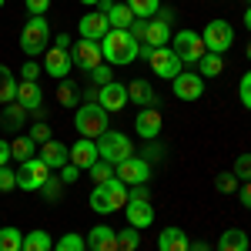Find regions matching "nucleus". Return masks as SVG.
I'll use <instances>...</instances> for the list:
<instances>
[{
    "mask_svg": "<svg viewBox=\"0 0 251 251\" xmlns=\"http://www.w3.org/2000/svg\"><path fill=\"white\" fill-rule=\"evenodd\" d=\"M114 174L127 184V188H134V184H148V177H151V164L144 161V157H127V161H121L114 164Z\"/></svg>",
    "mask_w": 251,
    "mask_h": 251,
    "instance_id": "10",
    "label": "nucleus"
},
{
    "mask_svg": "<svg viewBox=\"0 0 251 251\" xmlns=\"http://www.w3.org/2000/svg\"><path fill=\"white\" fill-rule=\"evenodd\" d=\"M198 71H201V77H218L225 71V60H221V54H204L198 60Z\"/></svg>",
    "mask_w": 251,
    "mask_h": 251,
    "instance_id": "33",
    "label": "nucleus"
},
{
    "mask_svg": "<svg viewBox=\"0 0 251 251\" xmlns=\"http://www.w3.org/2000/svg\"><path fill=\"white\" fill-rule=\"evenodd\" d=\"M97 154H100V161H107V164H121V161H127V157L134 154L131 137L121 134V131H104V134L97 137Z\"/></svg>",
    "mask_w": 251,
    "mask_h": 251,
    "instance_id": "5",
    "label": "nucleus"
},
{
    "mask_svg": "<svg viewBox=\"0 0 251 251\" xmlns=\"http://www.w3.org/2000/svg\"><path fill=\"white\" fill-rule=\"evenodd\" d=\"M71 50L67 47H47L44 50V71L50 74V77H57V80H64L67 74H71Z\"/></svg>",
    "mask_w": 251,
    "mask_h": 251,
    "instance_id": "14",
    "label": "nucleus"
},
{
    "mask_svg": "<svg viewBox=\"0 0 251 251\" xmlns=\"http://www.w3.org/2000/svg\"><path fill=\"white\" fill-rule=\"evenodd\" d=\"M71 64L80 67L84 74H91L97 64H104V54H100V40H84L80 37L74 47H71Z\"/></svg>",
    "mask_w": 251,
    "mask_h": 251,
    "instance_id": "9",
    "label": "nucleus"
},
{
    "mask_svg": "<svg viewBox=\"0 0 251 251\" xmlns=\"http://www.w3.org/2000/svg\"><path fill=\"white\" fill-rule=\"evenodd\" d=\"M188 248H191V241L181 228H164L157 234V251H188Z\"/></svg>",
    "mask_w": 251,
    "mask_h": 251,
    "instance_id": "23",
    "label": "nucleus"
},
{
    "mask_svg": "<svg viewBox=\"0 0 251 251\" xmlns=\"http://www.w3.org/2000/svg\"><path fill=\"white\" fill-rule=\"evenodd\" d=\"M218 251H248V234L241 228H228L218 238Z\"/></svg>",
    "mask_w": 251,
    "mask_h": 251,
    "instance_id": "27",
    "label": "nucleus"
},
{
    "mask_svg": "<svg viewBox=\"0 0 251 251\" xmlns=\"http://www.w3.org/2000/svg\"><path fill=\"white\" fill-rule=\"evenodd\" d=\"M191 251H211V248H208V245H201V241H198V245H191Z\"/></svg>",
    "mask_w": 251,
    "mask_h": 251,
    "instance_id": "53",
    "label": "nucleus"
},
{
    "mask_svg": "<svg viewBox=\"0 0 251 251\" xmlns=\"http://www.w3.org/2000/svg\"><path fill=\"white\" fill-rule=\"evenodd\" d=\"M107 30H111V27H107V17H104L100 10L80 17V37H84V40H100Z\"/></svg>",
    "mask_w": 251,
    "mask_h": 251,
    "instance_id": "22",
    "label": "nucleus"
},
{
    "mask_svg": "<svg viewBox=\"0 0 251 251\" xmlns=\"http://www.w3.org/2000/svg\"><path fill=\"white\" fill-rule=\"evenodd\" d=\"M127 194H131V188L114 174L111 181L94 184V191H91V198H87V204H91V211H97V214H114V211H124Z\"/></svg>",
    "mask_w": 251,
    "mask_h": 251,
    "instance_id": "1",
    "label": "nucleus"
},
{
    "mask_svg": "<svg viewBox=\"0 0 251 251\" xmlns=\"http://www.w3.org/2000/svg\"><path fill=\"white\" fill-rule=\"evenodd\" d=\"M40 100H44V91H40L37 80H17V97H14V104H20V107L30 111V114H37Z\"/></svg>",
    "mask_w": 251,
    "mask_h": 251,
    "instance_id": "17",
    "label": "nucleus"
},
{
    "mask_svg": "<svg viewBox=\"0 0 251 251\" xmlns=\"http://www.w3.org/2000/svg\"><path fill=\"white\" fill-rule=\"evenodd\" d=\"M47 177H50V168H47L40 157H30V161H24V164H20L17 188H20V191H40Z\"/></svg>",
    "mask_w": 251,
    "mask_h": 251,
    "instance_id": "8",
    "label": "nucleus"
},
{
    "mask_svg": "<svg viewBox=\"0 0 251 251\" xmlns=\"http://www.w3.org/2000/svg\"><path fill=\"white\" fill-rule=\"evenodd\" d=\"M7 161H10V141H3V137H0V168H3Z\"/></svg>",
    "mask_w": 251,
    "mask_h": 251,
    "instance_id": "50",
    "label": "nucleus"
},
{
    "mask_svg": "<svg viewBox=\"0 0 251 251\" xmlns=\"http://www.w3.org/2000/svg\"><path fill=\"white\" fill-rule=\"evenodd\" d=\"M87 251H117V231L107 228V225H97L87 231Z\"/></svg>",
    "mask_w": 251,
    "mask_h": 251,
    "instance_id": "20",
    "label": "nucleus"
},
{
    "mask_svg": "<svg viewBox=\"0 0 251 251\" xmlns=\"http://www.w3.org/2000/svg\"><path fill=\"white\" fill-rule=\"evenodd\" d=\"M141 154H144V161H148V164H154V161H161V157H164V148H161V144H154V141H148Z\"/></svg>",
    "mask_w": 251,
    "mask_h": 251,
    "instance_id": "43",
    "label": "nucleus"
},
{
    "mask_svg": "<svg viewBox=\"0 0 251 251\" xmlns=\"http://www.w3.org/2000/svg\"><path fill=\"white\" fill-rule=\"evenodd\" d=\"M234 177L238 181H251V154H238V161H234Z\"/></svg>",
    "mask_w": 251,
    "mask_h": 251,
    "instance_id": "39",
    "label": "nucleus"
},
{
    "mask_svg": "<svg viewBox=\"0 0 251 251\" xmlns=\"http://www.w3.org/2000/svg\"><path fill=\"white\" fill-rule=\"evenodd\" d=\"M188 251H191V248H188Z\"/></svg>",
    "mask_w": 251,
    "mask_h": 251,
    "instance_id": "58",
    "label": "nucleus"
},
{
    "mask_svg": "<svg viewBox=\"0 0 251 251\" xmlns=\"http://www.w3.org/2000/svg\"><path fill=\"white\" fill-rule=\"evenodd\" d=\"M214 188L221 194H234L238 191V177H234V171H221L218 177H214Z\"/></svg>",
    "mask_w": 251,
    "mask_h": 251,
    "instance_id": "37",
    "label": "nucleus"
},
{
    "mask_svg": "<svg viewBox=\"0 0 251 251\" xmlns=\"http://www.w3.org/2000/svg\"><path fill=\"white\" fill-rule=\"evenodd\" d=\"M248 60H251V44H248Z\"/></svg>",
    "mask_w": 251,
    "mask_h": 251,
    "instance_id": "56",
    "label": "nucleus"
},
{
    "mask_svg": "<svg viewBox=\"0 0 251 251\" xmlns=\"http://www.w3.org/2000/svg\"><path fill=\"white\" fill-rule=\"evenodd\" d=\"M104 17H107V27L111 30H131V24H134V14H131L127 3H111V10Z\"/></svg>",
    "mask_w": 251,
    "mask_h": 251,
    "instance_id": "25",
    "label": "nucleus"
},
{
    "mask_svg": "<svg viewBox=\"0 0 251 251\" xmlns=\"http://www.w3.org/2000/svg\"><path fill=\"white\" fill-rule=\"evenodd\" d=\"M77 177H80V168H77V164H64V168H60V181H64V184H74Z\"/></svg>",
    "mask_w": 251,
    "mask_h": 251,
    "instance_id": "48",
    "label": "nucleus"
},
{
    "mask_svg": "<svg viewBox=\"0 0 251 251\" xmlns=\"http://www.w3.org/2000/svg\"><path fill=\"white\" fill-rule=\"evenodd\" d=\"M60 188H64V181H60V177H47L40 191H44V198H47V201H57V198H60Z\"/></svg>",
    "mask_w": 251,
    "mask_h": 251,
    "instance_id": "42",
    "label": "nucleus"
},
{
    "mask_svg": "<svg viewBox=\"0 0 251 251\" xmlns=\"http://www.w3.org/2000/svg\"><path fill=\"white\" fill-rule=\"evenodd\" d=\"M97 104H100L107 114L124 111V107H127V87H124V84H117V80L104 84V87H97Z\"/></svg>",
    "mask_w": 251,
    "mask_h": 251,
    "instance_id": "12",
    "label": "nucleus"
},
{
    "mask_svg": "<svg viewBox=\"0 0 251 251\" xmlns=\"http://www.w3.org/2000/svg\"><path fill=\"white\" fill-rule=\"evenodd\" d=\"M14 97H17V77L0 64V107L14 104Z\"/></svg>",
    "mask_w": 251,
    "mask_h": 251,
    "instance_id": "29",
    "label": "nucleus"
},
{
    "mask_svg": "<svg viewBox=\"0 0 251 251\" xmlns=\"http://www.w3.org/2000/svg\"><path fill=\"white\" fill-rule=\"evenodd\" d=\"M57 47H67V50H71V37H67V34H57Z\"/></svg>",
    "mask_w": 251,
    "mask_h": 251,
    "instance_id": "52",
    "label": "nucleus"
},
{
    "mask_svg": "<svg viewBox=\"0 0 251 251\" xmlns=\"http://www.w3.org/2000/svg\"><path fill=\"white\" fill-rule=\"evenodd\" d=\"M91 177H94L97 184H104V181H111V177H114V164H107V161H97L94 168H91Z\"/></svg>",
    "mask_w": 251,
    "mask_h": 251,
    "instance_id": "38",
    "label": "nucleus"
},
{
    "mask_svg": "<svg viewBox=\"0 0 251 251\" xmlns=\"http://www.w3.org/2000/svg\"><path fill=\"white\" fill-rule=\"evenodd\" d=\"M17 188V171H10L7 164L0 168V194H7V191H14Z\"/></svg>",
    "mask_w": 251,
    "mask_h": 251,
    "instance_id": "41",
    "label": "nucleus"
},
{
    "mask_svg": "<svg viewBox=\"0 0 251 251\" xmlns=\"http://www.w3.org/2000/svg\"><path fill=\"white\" fill-rule=\"evenodd\" d=\"M74 127H77L80 137L97 141V137L107 131V111H104L97 100H87V104H80L77 114H74Z\"/></svg>",
    "mask_w": 251,
    "mask_h": 251,
    "instance_id": "3",
    "label": "nucleus"
},
{
    "mask_svg": "<svg viewBox=\"0 0 251 251\" xmlns=\"http://www.w3.org/2000/svg\"><path fill=\"white\" fill-rule=\"evenodd\" d=\"M100 54L111 67H124L137 57V40L131 37V30H107L100 37Z\"/></svg>",
    "mask_w": 251,
    "mask_h": 251,
    "instance_id": "2",
    "label": "nucleus"
},
{
    "mask_svg": "<svg viewBox=\"0 0 251 251\" xmlns=\"http://www.w3.org/2000/svg\"><path fill=\"white\" fill-rule=\"evenodd\" d=\"M171 14L168 10H161V17L157 20H148V44L151 47H168L171 44Z\"/></svg>",
    "mask_w": 251,
    "mask_h": 251,
    "instance_id": "21",
    "label": "nucleus"
},
{
    "mask_svg": "<svg viewBox=\"0 0 251 251\" xmlns=\"http://www.w3.org/2000/svg\"><path fill=\"white\" fill-rule=\"evenodd\" d=\"M161 127H164V124H161V111H157V107H141V114H137V121H134L137 134L144 137V141H154V137L161 134Z\"/></svg>",
    "mask_w": 251,
    "mask_h": 251,
    "instance_id": "19",
    "label": "nucleus"
},
{
    "mask_svg": "<svg viewBox=\"0 0 251 251\" xmlns=\"http://www.w3.org/2000/svg\"><path fill=\"white\" fill-rule=\"evenodd\" d=\"M137 245H141V234H137V228H124V231H117V251H137Z\"/></svg>",
    "mask_w": 251,
    "mask_h": 251,
    "instance_id": "35",
    "label": "nucleus"
},
{
    "mask_svg": "<svg viewBox=\"0 0 251 251\" xmlns=\"http://www.w3.org/2000/svg\"><path fill=\"white\" fill-rule=\"evenodd\" d=\"M20 74H24V80H37V77H40V67H37V64H34V60H27Z\"/></svg>",
    "mask_w": 251,
    "mask_h": 251,
    "instance_id": "49",
    "label": "nucleus"
},
{
    "mask_svg": "<svg viewBox=\"0 0 251 251\" xmlns=\"http://www.w3.org/2000/svg\"><path fill=\"white\" fill-rule=\"evenodd\" d=\"M37 157L50 168V171H60L64 164H71V148L67 144H60V141H47V144H40V151H37Z\"/></svg>",
    "mask_w": 251,
    "mask_h": 251,
    "instance_id": "16",
    "label": "nucleus"
},
{
    "mask_svg": "<svg viewBox=\"0 0 251 251\" xmlns=\"http://www.w3.org/2000/svg\"><path fill=\"white\" fill-rule=\"evenodd\" d=\"M24 7H27L34 17H44V14H47V7H50V0H24Z\"/></svg>",
    "mask_w": 251,
    "mask_h": 251,
    "instance_id": "47",
    "label": "nucleus"
},
{
    "mask_svg": "<svg viewBox=\"0 0 251 251\" xmlns=\"http://www.w3.org/2000/svg\"><path fill=\"white\" fill-rule=\"evenodd\" d=\"M124 214H127V225H131V228H137V231L154 225V208H151V201H144V198H127Z\"/></svg>",
    "mask_w": 251,
    "mask_h": 251,
    "instance_id": "13",
    "label": "nucleus"
},
{
    "mask_svg": "<svg viewBox=\"0 0 251 251\" xmlns=\"http://www.w3.org/2000/svg\"><path fill=\"white\" fill-rule=\"evenodd\" d=\"M91 80H94L97 87H104V84H111V64H107V60H104V64H97L94 71H91Z\"/></svg>",
    "mask_w": 251,
    "mask_h": 251,
    "instance_id": "40",
    "label": "nucleus"
},
{
    "mask_svg": "<svg viewBox=\"0 0 251 251\" xmlns=\"http://www.w3.org/2000/svg\"><path fill=\"white\" fill-rule=\"evenodd\" d=\"M131 37H134L137 44H148V20L134 17V24H131Z\"/></svg>",
    "mask_w": 251,
    "mask_h": 251,
    "instance_id": "44",
    "label": "nucleus"
},
{
    "mask_svg": "<svg viewBox=\"0 0 251 251\" xmlns=\"http://www.w3.org/2000/svg\"><path fill=\"white\" fill-rule=\"evenodd\" d=\"M20 251H54V238H50L47 231H27Z\"/></svg>",
    "mask_w": 251,
    "mask_h": 251,
    "instance_id": "30",
    "label": "nucleus"
},
{
    "mask_svg": "<svg viewBox=\"0 0 251 251\" xmlns=\"http://www.w3.org/2000/svg\"><path fill=\"white\" fill-rule=\"evenodd\" d=\"M20 248H24V231L14 225L0 228V251H20Z\"/></svg>",
    "mask_w": 251,
    "mask_h": 251,
    "instance_id": "32",
    "label": "nucleus"
},
{
    "mask_svg": "<svg viewBox=\"0 0 251 251\" xmlns=\"http://www.w3.org/2000/svg\"><path fill=\"white\" fill-rule=\"evenodd\" d=\"M47 47H50V24L44 17H30L24 24V30H20V50L27 57H37Z\"/></svg>",
    "mask_w": 251,
    "mask_h": 251,
    "instance_id": "4",
    "label": "nucleus"
},
{
    "mask_svg": "<svg viewBox=\"0 0 251 251\" xmlns=\"http://www.w3.org/2000/svg\"><path fill=\"white\" fill-rule=\"evenodd\" d=\"M97 161H100V154H97V141H91V137H80L77 144L71 148V164H77L80 171H91Z\"/></svg>",
    "mask_w": 251,
    "mask_h": 251,
    "instance_id": "18",
    "label": "nucleus"
},
{
    "mask_svg": "<svg viewBox=\"0 0 251 251\" xmlns=\"http://www.w3.org/2000/svg\"><path fill=\"white\" fill-rule=\"evenodd\" d=\"M0 7H3V0H0Z\"/></svg>",
    "mask_w": 251,
    "mask_h": 251,
    "instance_id": "57",
    "label": "nucleus"
},
{
    "mask_svg": "<svg viewBox=\"0 0 251 251\" xmlns=\"http://www.w3.org/2000/svg\"><path fill=\"white\" fill-rule=\"evenodd\" d=\"M27 134L34 137L37 144H47V141H50V127H47V124H34V127H30Z\"/></svg>",
    "mask_w": 251,
    "mask_h": 251,
    "instance_id": "46",
    "label": "nucleus"
},
{
    "mask_svg": "<svg viewBox=\"0 0 251 251\" xmlns=\"http://www.w3.org/2000/svg\"><path fill=\"white\" fill-rule=\"evenodd\" d=\"M37 151H40V144L30 134H20L17 141H10V157H17L20 164L30 161V157H37Z\"/></svg>",
    "mask_w": 251,
    "mask_h": 251,
    "instance_id": "26",
    "label": "nucleus"
},
{
    "mask_svg": "<svg viewBox=\"0 0 251 251\" xmlns=\"http://www.w3.org/2000/svg\"><path fill=\"white\" fill-rule=\"evenodd\" d=\"M171 50L177 54V60H181L184 67L198 64V60L208 54V50H204V40H201L198 30H177V34H171Z\"/></svg>",
    "mask_w": 251,
    "mask_h": 251,
    "instance_id": "6",
    "label": "nucleus"
},
{
    "mask_svg": "<svg viewBox=\"0 0 251 251\" xmlns=\"http://www.w3.org/2000/svg\"><path fill=\"white\" fill-rule=\"evenodd\" d=\"M148 64H151V71H154L157 77H168V80H174L184 71V64L177 60V54H174L171 47H154V54L148 57Z\"/></svg>",
    "mask_w": 251,
    "mask_h": 251,
    "instance_id": "11",
    "label": "nucleus"
},
{
    "mask_svg": "<svg viewBox=\"0 0 251 251\" xmlns=\"http://www.w3.org/2000/svg\"><path fill=\"white\" fill-rule=\"evenodd\" d=\"M54 251H87V241L80 234H64L57 245H54Z\"/></svg>",
    "mask_w": 251,
    "mask_h": 251,
    "instance_id": "36",
    "label": "nucleus"
},
{
    "mask_svg": "<svg viewBox=\"0 0 251 251\" xmlns=\"http://www.w3.org/2000/svg\"><path fill=\"white\" fill-rule=\"evenodd\" d=\"M57 100L64 104V107H77L80 104V87L64 77V84H60V91H57Z\"/></svg>",
    "mask_w": 251,
    "mask_h": 251,
    "instance_id": "34",
    "label": "nucleus"
},
{
    "mask_svg": "<svg viewBox=\"0 0 251 251\" xmlns=\"http://www.w3.org/2000/svg\"><path fill=\"white\" fill-rule=\"evenodd\" d=\"M245 27H248V30H251V7H248V10H245Z\"/></svg>",
    "mask_w": 251,
    "mask_h": 251,
    "instance_id": "54",
    "label": "nucleus"
},
{
    "mask_svg": "<svg viewBox=\"0 0 251 251\" xmlns=\"http://www.w3.org/2000/svg\"><path fill=\"white\" fill-rule=\"evenodd\" d=\"M241 204L251 211V181H245V188H241Z\"/></svg>",
    "mask_w": 251,
    "mask_h": 251,
    "instance_id": "51",
    "label": "nucleus"
},
{
    "mask_svg": "<svg viewBox=\"0 0 251 251\" xmlns=\"http://www.w3.org/2000/svg\"><path fill=\"white\" fill-rule=\"evenodd\" d=\"M238 97H241V104L251 111V71L241 77V87H238Z\"/></svg>",
    "mask_w": 251,
    "mask_h": 251,
    "instance_id": "45",
    "label": "nucleus"
},
{
    "mask_svg": "<svg viewBox=\"0 0 251 251\" xmlns=\"http://www.w3.org/2000/svg\"><path fill=\"white\" fill-rule=\"evenodd\" d=\"M127 100H134L141 107H157V94L148 80H131L127 84Z\"/></svg>",
    "mask_w": 251,
    "mask_h": 251,
    "instance_id": "24",
    "label": "nucleus"
},
{
    "mask_svg": "<svg viewBox=\"0 0 251 251\" xmlns=\"http://www.w3.org/2000/svg\"><path fill=\"white\" fill-rule=\"evenodd\" d=\"M127 7H131V14L137 20H151L157 17V10H161V0H124Z\"/></svg>",
    "mask_w": 251,
    "mask_h": 251,
    "instance_id": "31",
    "label": "nucleus"
},
{
    "mask_svg": "<svg viewBox=\"0 0 251 251\" xmlns=\"http://www.w3.org/2000/svg\"><path fill=\"white\" fill-rule=\"evenodd\" d=\"M80 3H100V0H80Z\"/></svg>",
    "mask_w": 251,
    "mask_h": 251,
    "instance_id": "55",
    "label": "nucleus"
},
{
    "mask_svg": "<svg viewBox=\"0 0 251 251\" xmlns=\"http://www.w3.org/2000/svg\"><path fill=\"white\" fill-rule=\"evenodd\" d=\"M171 87H174V97H177V100H198V97L204 94V77L181 71V74L171 80Z\"/></svg>",
    "mask_w": 251,
    "mask_h": 251,
    "instance_id": "15",
    "label": "nucleus"
},
{
    "mask_svg": "<svg viewBox=\"0 0 251 251\" xmlns=\"http://www.w3.org/2000/svg\"><path fill=\"white\" fill-rule=\"evenodd\" d=\"M201 40H204V50L208 54H225L234 44V27L228 20H208L204 30H201Z\"/></svg>",
    "mask_w": 251,
    "mask_h": 251,
    "instance_id": "7",
    "label": "nucleus"
},
{
    "mask_svg": "<svg viewBox=\"0 0 251 251\" xmlns=\"http://www.w3.org/2000/svg\"><path fill=\"white\" fill-rule=\"evenodd\" d=\"M0 124H3L7 131H24V127H27V111H24L20 104H7L3 114H0Z\"/></svg>",
    "mask_w": 251,
    "mask_h": 251,
    "instance_id": "28",
    "label": "nucleus"
}]
</instances>
